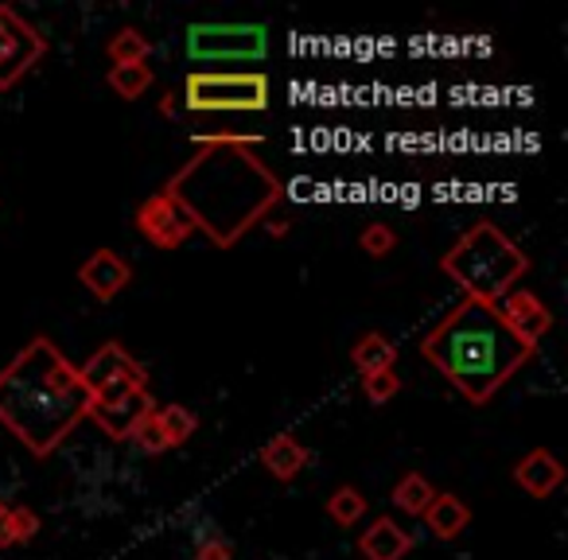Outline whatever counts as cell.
I'll return each instance as SVG.
<instances>
[{
	"mask_svg": "<svg viewBox=\"0 0 568 560\" xmlns=\"http://www.w3.org/2000/svg\"><path fill=\"white\" fill-rule=\"evenodd\" d=\"M514 482L526 490L529 498H549L565 482V464L552 456L549 448H529L526 456L514 464Z\"/></svg>",
	"mask_w": 568,
	"mask_h": 560,
	"instance_id": "cell-13",
	"label": "cell"
},
{
	"mask_svg": "<svg viewBox=\"0 0 568 560\" xmlns=\"http://www.w3.org/2000/svg\"><path fill=\"white\" fill-rule=\"evenodd\" d=\"M358 250L374 261L389 257V253L397 250V230L386 226V222H366V226L358 230Z\"/></svg>",
	"mask_w": 568,
	"mask_h": 560,
	"instance_id": "cell-24",
	"label": "cell"
},
{
	"mask_svg": "<svg viewBox=\"0 0 568 560\" xmlns=\"http://www.w3.org/2000/svg\"><path fill=\"white\" fill-rule=\"evenodd\" d=\"M164 118H175L180 113V94H172V90H164V98H160V105H156Z\"/></svg>",
	"mask_w": 568,
	"mask_h": 560,
	"instance_id": "cell-28",
	"label": "cell"
},
{
	"mask_svg": "<svg viewBox=\"0 0 568 560\" xmlns=\"http://www.w3.org/2000/svg\"><path fill=\"white\" fill-rule=\"evenodd\" d=\"M495 308H498V316H503V324L510 327L526 347H537V343L552 332V308L537 293H529V288L506 293Z\"/></svg>",
	"mask_w": 568,
	"mask_h": 560,
	"instance_id": "cell-11",
	"label": "cell"
},
{
	"mask_svg": "<svg viewBox=\"0 0 568 560\" xmlns=\"http://www.w3.org/2000/svg\"><path fill=\"white\" fill-rule=\"evenodd\" d=\"M420 518L433 529L436 541H456V537L471 526V506L459 495H452V490H436V498L428 502V510L420 513Z\"/></svg>",
	"mask_w": 568,
	"mask_h": 560,
	"instance_id": "cell-15",
	"label": "cell"
},
{
	"mask_svg": "<svg viewBox=\"0 0 568 560\" xmlns=\"http://www.w3.org/2000/svg\"><path fill=\"white\" fill-rule=\"evenodd\" d=\"M268 55L265 24H191L187 59L195 71H219L234 63H261Z\"/></svg>",
	"mask_w": 568,
	"mask_h": 560,
	"instance_id": "cell-6",
	"label": "cell"
},
{
	"mask_svg": "<svg viewBox=\"0 0 568 560\" xmlns=\"http://www.w3.org/2000/svg\"><path fill=\"white\" fill-rule=\"evenodd\" d=\"M0 506H4V502H0Z\"/></svg>",
	"mask_w": 568,
	"mask_h": 560,
	"instance_id": "cell-29",
	"label": "cell"
},
{
	"mask_svg": "<svg viewBox=\"0 0 568 560\" xmlns=\"http://www.w3.org/2000/svg\"><path fill=\"white\" fill-rule=\"evenodd\" d=\"M79 378L90 397L110 394V389H121V386L149 389V370H144V363L129 355L121 343H102V347L79 366Z\"/></svg>",
	"mask_w": 568,
	"mask_h": 560,
	"instance_id": "cell-9",
	"label": "cell"
},
{
	"mask_svg": "<svg viewBox=\"0 0 568 560\" xmlns=\"http://www.w3.org/2000/svg\"><path fill=\"white\" fill-rule=\"evenodd\" d=\"M160 191L180 203L191 226L203 230L214 250H234L284 203L281 175L257 156V149L222 141L195 144V156L183 160Z\"/></svg>",
	"mask_w": 568,
	"mask_h": 560,
	"instance_id": "cell-1",
	"label": "cell"
},
{
	"mask_svg": "<svg viewBox=\"0 0 568 560\" xmlns=\"http://www.w3.org/2000/svg\"><path fill=\"white\" fill-rule=\"evenodd\" d=\"M397 343L389 339V335L382 332H363L355 339V347H351V366H355L358 374H378V370H397Z\"/></svg>",
	"mask_w": 568,
	"mask_h": 560,
	"instance_id": "cell-17",
	"label": "cell"
},
{
	"mask_svg": "<svg viewBox=\"0 0 568 560\" xmlns=\"http://www.w3.org/2000/svg\"><path fill=\"white\" fill-rule=\"evenodd\" d=\"M156 420H160V432H164L168 448H183L191 436L199 432V417L187 409V405L172 401V405H156Z\"/></svg>",
	"mask_w": 568,
	"mask_h": 560,
	"instance_id": "cell-23",
	"label": "cell"
},
{
	"mask_svg": "<svg viewBox=\"0 0 568 560\" xmlns=\"http://www.w3.org/2000/svg\"><path fill=\"white\" fill-rule=\"evenodd\" d=\"M420 355L444 381L459 389L475 409L495 401L503 386L537 355V347H526L510 327L503 324L495 304L459 301L433 332L420 339Z\"/></svg>",
	"mask_w": 568,
	"mask_h": 560,
	"instance_id": "cell-3",
	"label": "cell"
},
{
	"mask_svg": "<svg viewBox=\"0 0 568 560\" xmlns=\"http://www.w3.org/2000/svg\"><path fill=\"white\" fill-rule=\"evenodd\" d=\"M152 82H156V74H152L149 63L110 67V71H105V86H110L113 94L121 98V102H136V98H144L152 90Z\"/></svg>",
	"mask_w": 568,
	"mask_h": 560,
	"instance_id": "cell-21",
	"label": "cell"
},
{
	"mask_svg": "<svg viewBox=\"0 0 568 560\" xmlns=\"http://www.w3.org/2000/svg\"><path fill=\"white\" fill-rule=\"evenodd\" d=\"M261 467H265L268 475H273L276 482H293L296 475L308 467L312 451L304 448L296 436H273V440H265V448H261Z\"/></svg>",
	"mask_w": 568,
	"mask_h": 560,
	"instance_id": "cell-16",
	"label": "cell"
},
{
	"mask_svg": "<svg viewBox=\"0 0 568 560\" xmlns=\"http://www.w3.org/2000/svg\"><path fill=\"white\" fill-rule=\"evenodd\" d=\"M366 513H371V498L358 487H335L332 498H327V518L339 529H355Z\"/></svg>",
	"mask_w": 568,
	"mask_h": 560,
	"instance_id": "cell-22",
	"label": "cell"
},
{
	"mask_svg": "<svg viewBox=\"0 0 568 560\" xmlns=\"http://www.w3.org/2000/svg\"><path fill=\"white\" fill-rule=\"evenodd\" d=\"M79 281L98 304H113L133 285V265L118 250H94L79 265Z\"/></svg>",
	"mask_w": 568,
	"mask_h": 560,
	"instance_id": "cell-12",
	"label": "cell"
},
{
	"mask_svg": "<svg viewBox=\"0 0 568 560\" xmlns=\"http://www.w3.org/2000/svg\"><path fill=\"white\" fill-rule=\"evenodd\" d=\"M129 440H133L141 451H149V456H164V451H172V448H168V440H164V432H160L156 409H152L149 417H144L141 425L133 428V436H129Z\"/></svg>",
	"mask_w": 568,
	"mask_h": 560,
	"instance_id": "cell-26",
	"label": "cell"
},
{
	"mask_svg": "<svg viewBox=\"0 0 568 560\" xmlns=\"http://www.w3.org/2000/svg\"><path fill=\"white\" fill-rule=\"evenodd\" d=\"M358 552L366 560H405L413 552V533L402 529V521L394 518H374L371 526L358 533Z\"/></svg>",
	"mask_w": 568,
	"mask_h": 560,
	"instance_id": "cell-14",
	"label": "cell"
},
{
	"mask_svg": "<svg viewBox=\"0 0 568 560\" xmlns=\"http://www.w3.org/2000/svg\"><path fill=\"white\" fill-rule=\"evenodd\" d=\"M156 409L152 394L144 386H121V389H110V394H98L90 397V409H87V420H94L102 428V436L110 440H129L133 428L141 425L149 413Z\"/></svg>",
	"mask_w": 568,
	"mask_h": 560,
	"instance_id": "cell-8",
	"label": "cell"
},
{
	"mask_svg": "<svg viewBox=\"0 0 568 560\" xmlns=\"http://www.w3.org/2000/svg\"><path fill=\"white\" fill-rule=\"evenodd\" d=\"M397 394H402V374L397 370H378L363 378V397L371 405H389Z\"/></svg>",
	"mask_w": 568,
	"mask_h": 560,
	"instance_id": "cell-25",
	"label": "cell"
},
{
	"mask_svg": "<svg viewBox=\"0 0 568 560\" xmlns=\"http://www.w3.org/2000/svg\"><path fill=\"white\" fill-rule=\"evenodd\" d=\"M48 51H51L48 35L32 20L20 17L12 4H0V90L4 94L12 86H20L48 59Z\"/></svg>",
	"mask_w": 568,
	"mask_h": 560,
	"instance_id": "cell-7",
	"label": "cell"
},
{
	"mask_svg": "<svg viewBox=\"0 0 568 560\" xmlns=\"http://www.w3.org/2000/svg\"><path fill=\"white\" fill-rule=\"evenodd\" d=\"M433 498H436V487L420 471H405L402 479L394 482V490H389V502H394V510L405 513V518H420Z\"/></svg>",
	"mask_w": 568,
	"mask_h": 560,
	"instance_id": "cell-18",
	"label": "cell"
},
{
	"mask_svg": "<svg viewBox=\"0 0 568 560\" xmlns=\"http://www.w3.org/2000/svg\"><path fill=\"white\" fill-rule=\"evenodd\" d=\"M195 560H234V544L226 537H206L195 549Z\"/></svg>",
	"mask_w": 568,
	"mask_h": 560,
	"instance_id": "cell-27",
	"label": "cell"
},
{
	"mask_svg": "<svg viewBox=\"0 0 568 560\" xmlns=\"http://www.w3.org/2000/svg\"><path fill=\"white\" fill-rule=\"evenodd\" d=\"M40 513L32 506H0V549H20L40 533Z\"/></svg>",
	"mask_w": 568,
	"mask_h": 560,
	"instance_id": "cell-19",
	"label": "cell"
},
{
	"mask_svg": "<svg viewBox=\"0 0 568 560\" xmlns=\"http://www.w3.org/2000/svg\"><path fill=\"white\" fill-rule=\"evenodd\" d=\"M149 55H152V40L141 28H118V32L105 40V59H110L113 67L149 63Z\"/></svg>",
	"mask_w": 568,
	"mask_h": 560,
	"instance_id": "cell-20",
	"label": "cell"
},
{
	"mask_svg": "<svg viewBox=\"0 0 568 560\" xmlns=\"http://www.w3.org/2000/svg\"><path fill=\"white\" fill-rule=\"evenodd\" d=\"M90 394L79 366L55 347L51 335H36L0 370V425L36 459H51L87 420Z\"/></svg>",
	"mask_w": 568,
	"mask_h": 560,
	"instance_id": "cell-2",
	"label": "cell"
},
{
	"mask_svg": "<svg viewBox=\"0 0 568 560\" xmlns=\"http://www.w3.org/2000/svg\"><path fill=\"white\" fill-rule=\"evenodd\" d=\"M180 98L191 113H261L273 82L265 71H191Z\"/></svg>",
	"mask_w": 568,
	"mask_h": 560,
	"instance_id": "cell-5",
	"label": "cell"
},
{
	"mask_svg": "<svg viewBox=\"0 0 568 560\" xmlns=\"http://www.w3.org/2000/svg\"><path fill=\"white\" fill-rule=\"evenodd\" d=\"M133 226H136V234L149 245H156V250H183L187 237L195 234V226H191V218L180 211V203L168 198L164 191H152L149 198L136 203Z\"/></svg>",
	"mask_w": 568,
	"mask_h": 560,
	"instance_id": "cell-10",
	"label": "cell"
},
{
	"mask_svg": "<svg viewBox=\"0 0 568 560\" xmlns=\"http://www.w3.org/2000/svg\"><path fill=\"white\" fill-rule=\"evenodd\" d=\"M440 273L467 301L498 304L529 273V257L506 230H498L490 218H479L452 242V250H444Z\"/></svg>",
	"mask_w": 568,
	"mask_h": 560,
	"instance_id": "cell-4",
	"label": "cell"
}]
</instances>
